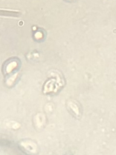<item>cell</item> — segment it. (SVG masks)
Instances as JSON below:
<instances>
[{"mask_svg":"<svg viewBox=\"0 0 116 155\" xmlns=\"http://www.w3.org/2000/svg\"><path fill=\"white\" fill-rule=\"evenodd\" d=\"M19 146L25 153L28 155H34L37 153V146L32 140H24L19 143Z\"/></svg>","mask_w":116,"mask_h":155,"instance_id":"6da1fadb","label":"cell"},{"mask_svg":"<svg viewBox=\"0 0 116 155\" xmlns=\"http://www.w3.org/2000/svg\"><path fill=\"white\" fill-rule=\"evenodd\" d=\"M66 107L69 112L76 118H80L82 115L81 106L78 102L70 99L66 102Z\"/></svg>","mask_w":116,"mask_h":155,"instance_id":"7a4b0ae2","label":"cell"}]
</instances>
